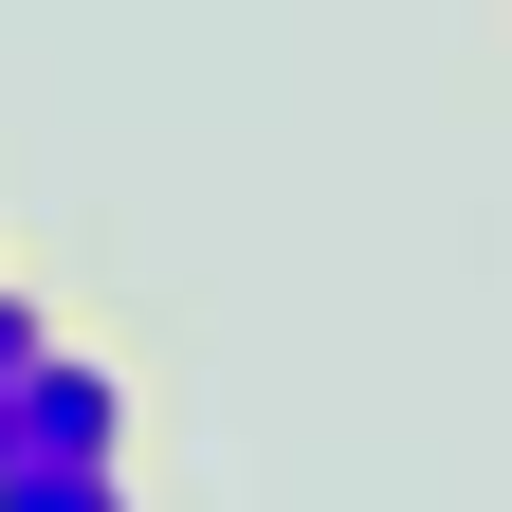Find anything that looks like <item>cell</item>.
<instances>
[{"instance_id":"cell-1","label":"cell","mask_w":512,"mask_h":512,"mask_svg":"<svg viewBox=\"0 0 512 512\" xmlns=\"http://www.w3.org/2000/svg\"><path fill=\"white\" fill-rule=\"evenodd\" d=\"M0 476H128V366L55 330L19 366V458H0Z\"/></svg>"},{"instance_id":"cell-2","label":"cell","mask_w":512,"mask_h":512,"mask_svg":"<svg viewBox=\"0 0 512 512\" xmlns=\"http://www.w3.org/2000/svg\"><path fill=\"white\" fill-rule=\"evenodd\" d=\"M0 512H147L128 476H0Z\"/></svg>"},{"instance_id":"cell-3","label":"cell","mask_w":512,"mask_h":512,"mask_svg":"<svg viewBox=\"0 0 512 512\" xmlns=\"http://www.w3.org/2000/svg\"><path fill=\"white\" fill-rule=\"evenodd\" d=\"M37 348H55V293H37V275H0V384H19Z\"/></svg>"},{"instance_id":"cell-4","label":"cell","mask_w":512,"mask_h":512,"mask_svg":"<svg viewBox=\"0 0 512 512\" xmlns=\"http://www.w3.org/2000/svg\"><path fill=\"white\" fill-rule=\"evenodd\" d=\"M0 458H19V384H0Z\"/></svg>"}]
</instances>
